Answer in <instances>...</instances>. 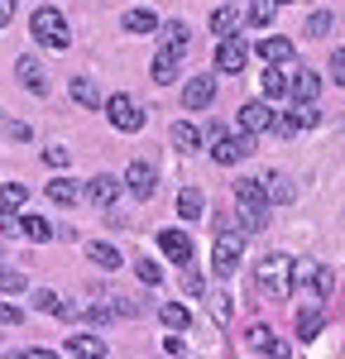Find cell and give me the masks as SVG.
<instances>
[{"label":"cell","instance_id":"1","mask_svg":"<svg viewBox=\"0 0 345 359\" xmlns=\"http://www.w3.org/2000/svg\"><path fill=\"white\" fill-rule=\"evenodd\" d=\"M297 264L288 259V254H269L264 264L255 269L259 287H264V297H273V302H288L292 297V287H297V273H292Z\"/></svg>","mask_w":345,"mask_h":359},{"label":"cell","instance_id":"2","mask_svg":"<svg viewBox=\"0 0 345 359\" xmlns=\"http://www.w3.org/2000/svg\"><path fill=\"white\" fill-rule=\"evenodd\" d=\"M29 34L39 39V48H53V53H62V48L72 43V39H67V20H62V10H53V5H39V10H34Z\"/></svg>","mask_w":345,"mask_h":359},{"label":"cell","instance_id":"3","mask_svg":"<svg viewBox=\"0 0 345 359\" xmlns=\"http://www.w3.org/2000/svg\"><path fill=\"white\" fill-rule=\"evenodd\" d=\"M240 254H245V230H221L211 240V273L230 278L240 269Z\"/></svg>","mask_w":345,"mask_h":359},{"label":"cell","instance_id":"4","mask_svg":"<svg viewBox=\"0 0 345 359\" xmlns=\"http://www.w3.org/2000/svg\"><path fill=\"white\" fill-rule=\"evenodd\" d=\"M106 115H111V125L120 130V135H135V130H144V111L135 96H125V91H115V96H106Z\"/></svg>","mask_w":345,"mask_h":359},{"label":"cell","instance_id":"5","mask_svg":"<svg viewBox=\"0 0 345 359\" xmlns=\"http://www.w3.org/2000/svg\"><path fill=\"white\" fill-rule=\"evenodd\" d=\"M125 187H130V192L140 196H154V187H158V168L149 163V158H135V163L125 168Z\"/></svg>","mask_w":345,"mask_h":359},{"label":"cell","instance_id":"6","mask_svg":"<svg viewBox=\"0 0 345 359\" xmlns=\"http://www.w3.org/2000/svg\"><path fill=\"white\" fill-rule=\"evenodd\" d=\"M15 77L25 82V91H34V96H48V72H43V62L39 57H15Z\"/></svg>","mask_w":345,"mask_h":359},{"label":"cell","instance_id":"7","mask_svg":"<svg viewBox=\"0 0 345 359\" xmlns=\"http://www.w3.org/2000/svg\"><path fill=\"white\" fill-rule=\"evenodd\" d=\"M211 101H216V82H211V77H187L182 106H187V111H211Z\"/></svg>","mask_w":345,"mask_h":359},{"label":"cell","instance_id":"8","mask_svg":"<svg viewBox=\"0 0 345 359\" xmlns=\"http://www.w3.org/2000/svg\"><path fill=\"white\" fill-rule=\"evenodd\" d=\"M211 154H216V163H240V158H245V154H255V135H250V130H245V135L240 139H216V144H211Z\"/></svg>","mask_w":345,"mask_h":359},{"label":"cell","instance_id":"9","mask_svg":"<svg viewBox=\"0 0 345 359\" xmlns=\"http://www.w3.org/2000/svg\"><path fill=\"white\" fill-rule=\"evenodd\" d=\"M82 192H86V201H91V206H115V196H120V177H111V172H96Z\"/></svg>","mask_w":345,"mask_h":359},{"label":"cell","instance_id":"10","mask_svg":"<svg viewBox=\"0 0 345 359\" xmlns=\"http://www.w3.org/2000/svg\"><path fill=\"white\" fill-rule=\"evenodd\" d=\"M240 29H245V10H235V5L211 10V34H216V39H235Z\"/></svg>","mask_w":345,"mask_h":359},{"label":"cell","instance_id":"11","mask_svg":"<svg viewBox=\"0 0 345 359\" xmlns=\"http://www.w3.org/2000/svg\"><path fill=\"white\" fill-rule=\"evenodd\" d=\"M158 249L168 254L172 264H192V240H187V230H163V235H158Z\"/></svg>","mask_w":345,"mask_h":359},{"label":"cell","instance_id":"12","mask_svg":"<svg viewBox=\"0 0 345 359\" xmlns=\"http://www.w3.org/2000/svg\"><path fill=\"white\" fill-rule=\"evenodd\" d=\"M245 62H250L245 43H240V39H221V48H216V67H221V72H245Z\"/></svg>","mask_w":345,"mask_h":359},{"label":"cell","instance_id":"13","mask_svg":"<svg viewBox=\"0 0 345 359\" xmlns=\"http://www.w3.org/2000/svg\"><path fill=\"white\" fill-rule=\"evenodd\" d=\"M269 120H273L269 101H245V106H240V130H250V135L269 130Z\"/></svg>","mask_w":345,"mask_h":359},{"label":"cell","instance_id":"14","mask_svg":"<svg viewBox=\"0 0 345 359\" xmlns=\"http://www.w3.org/2000/svg\"><path fill=\"white\" fill-rule=\"evenodd\" d=\"M259 82H264V96H269V101H288V91H292V77L283 72V62H273Z\"/></svg>","mask_w":345,"mask_h":359},{"label":"cell","instance_id":"15","mask_svg":"<svg viewBox=\"0 0 345 359\" xmlns=\"http://www.w3.org/2000/svg\"><path fill=\"white\" fill-rule=\"evenodd\" d=\"M29 201V187L25 182H0V216H20Z\"/></svg>","mask_w":345,"mask_h":359},{"label":"cell","instance_id":"16","mask_svg":"<svg viewBox=\"0 0 345 359\" xmlns=\"http://www.w3.org/2000/svg\"><path fill=\"white\" fill-rule=\"evenodd\" d=\"M292 96H297V101H316V96H321V72L297 67V72H292Z\"/></svg>","mask_w":345,"mask_h":359},{"label":"cell","instance_id":"17","mask_svg":"<svg viewBox=\"0 0 345 359\" xmlns=\"http://www.w3.org/2000/svg\"><path fill=\"white\" fill-rule=\"evenodd\" d=\"M15 230H20L25 240H34V245H48V240L58 235V230L43 221V216H25V211H20V225H15Z\"/></svg>","mask_w":345,"mask_h":359},{"label":"cell","instance_id":"18","mask_svg":"<svg viewBox=\"0 0 345 359\" xmlns=\"http://www.w3.org/2000/svg\"><path fill=\"white\" fill-rule=\"evenodd\" d=\"M34 306H39L43 316H58V321H67V316H72V306H67V297H58L53 287H39V292H34Z\"/></svg>","mask_w":345,"mask_h":359},{"label":"cell","instance_id":"19","mask_svg":"<svg viewBox=\"0 0 345 359\" xmlns=\"http://www.w3.org/2000/svg\"><path fill=\"white\" fill-rule=\"evenodd\" d=\"M326 326V306H302L297 311V340H316Z\"/></svg>","mask_w":345,"mask_h":359},{"label":"cell","instance_id":"20","mask_svg":"<svg viewBox=\"0 0 345 359\" xmlns=\"http://www.w3.org/2000/svg\"><path fill=\"white\" fill-rule=\"evenodd\" d=\"M278 5H283V0H250L245 25H250V29H269V25H273V15H278Z\"/></svg>","mask_w":345,"mask_h":359},{"label":"cell","instance_id":"21","mask_svg":"<svg viewBox=\"0 0 345 359\" xmlns=\"http://www.w3.org/2000/svg\"><path fill=\"white\" fill-rule=\"evenodd\" d=\"M72 359H101L106 355V345H101V335H72L67 345H62Z\"/></svg>","mask_w":345,"mask_h":359},{"label":"cell","instance_id":"22","mask_svg":"<svg viewBox=\"0 0 345 359\" xmlns=\"http://www.w3.org/2000/svg\"><path fill=\"white\" fill-rule=\"evenodd\" d=\"M302 278L312 283V292L321 297V302H326V297L336 292V273H331V269H316V264H302Z\"/></svg>","mask_w":345,"mask_h":359},{"label":"cell","instance_id":"23","mask_svg":"<svg viewBox=\"0 0 345 359\" xmlns=\"http://www.w3.org/2000/svg\"><path fill=\"white\" fill-rule=\"evenodd\" d=\"M72 101H77V106H86V111L106 106V101H101V86L91 82V77H72Z\"/></svg>","mask_w":345,"mask_h":359},{"label":"cell","instance_id":"24","mask_svg":"<svg viewBox=\"0 0 345 359\" xmlns=\"http://www.w3.org/2000/svg\"><path fill=\"white\" fill-rule=\"evenodd\" d=\"M177 67H182V53H177V48H163V53L154 57V82L168 86L172 77H177Z\"/></svg>","mask_w":345,"mask_h":359},{"label":"cell","instance_id":"25","mask_svg":"<svg viewBox=\"0 0 345 359\" xmlns=\"http://www.w3.org/2000/svg\"><path fill=\"white\" fill-rule=\"evenodd\" d=\"M264 196H269L273 206H288L297 192H292V182H288L283 172H269V177H264Z\"/></svg>","mask_w":345,"mask_h":359},{"label":"cell","instance_id":"26","mask_svg":"<svg viewBox=\"0 0 345 359\" xmlns=\"http://www.w3.org/2000/svg\"><path fill=\"white\" fill-rule=\"evenodd\" d=\"M86 259H91L96 269H120V249L106 245V240H91V245H86Z\"/></svg>","mask_w":345,"mask_h":359},{"label":"cell","instance_id":"27","mask_svg":"<svg viewBox=\"0 0 345 359\" xmlns=\"http://www.w3.org/2000/svg\"><path fill=\"white\" fill-rule=\"evenodd\" d=\"M259 57L264 62H292V39H259Z\"/></svg>","mask_w":345,"mask_h":359},{"label":"cell","instance_id":"28","mask_svg":"<svg viewBox=\"0 0 345 359\" xmlns=\"http://www.w3.org/2000/svg\"><path fill=\"white\" fill-rule=\"evenodd\" d=\"M77 196H82V187H77L72 177H62V172H58L53 182H48V201H58V206H72Z\"/></svg>","mask_w":345,"mask_h":359},{"label":"cell","instance_id":"29","mask_svg":"<svg viewBox=\"0 0 345 359\" xmlns=\"http://www.w3.org/2000/svg\"><path fill=\"white\" fill-rule=\"evenodd\" d=\"M158 321H163L168 331H187V326H192V311L182 302H168V306H158Z\"/></svg>","mask_w":345,"mask_h":359},{"label":"cell","instance_id":"30","mask_svg":"<svg viewBox=\"0 0 345 359\" xmlns=\"http://www.w3.org/2000/svg\"><path fill=\"white\" fill-rule=\"evenodd\" d=\"M172 144H177L182 154H197V149H201V130H197V125H187V120H177V125H172Z\"/></svg>","mask_w":345,"mask_h":359},{"label":"cell","instance_id":"31","mask_svg":"<svg viewBox=\"0 0 345 359\" xmlns=\"http://www.w3.org/2000/svg\"><path fill=\"white\" fill-rule=\"evenodd\" d=\"M187 43H192V29L182 25V20H168V25H163V48H177V53H187Z\"/></svg>","mask_w":345,"mask_h":359},{"label":"cell","instance_id":"32","mask_svg":"<svg viewBox=\"0 0 345 359\" xmlns=\"http://www.w3.org/2000/svg\"><path fill=\"white\" fill-rule=\"evenodd\" d=\"M235 201H240V206H264V201H269V196H264V182L240 177V182H235Z\"/></svg>","mask_w":345,"mask_h":359},{"label":"cell","instance_id":"33","mask_svg":"<svg viewBox=\"0 0 345 359\" xmlns=\"http://www.w3.org/2000/svg\"><path fill=\"white\" fill-rule=\"evenodd\" d=\"M120 25H125V34H154V29H158V20H154L149 10H130Z\"/></svg>","mask_w":345,"mask_h":359},{"label":"cell","instance_id":"34","mask_svg":"<svg viewBox=\"0 0 345 359\" xmlns=\"http://www.w3.org/2000/svg\"><path fill=\"white\" fill-rule=\"evenodd\" d=\"M273 331L269 326H250V355H273Z\"/></svg>","mask_w":345,"mask_h":359},{"label":"cell","instance_id":"35","mask_svg":"<svg viewBox=\"0 0 345 359\" xmlns=\"http://www.w3.org/2000/svg\"><path fill=\"white\" fill-rule=\"evenodd\" d=\"M201 211H206L201 192H182V196H177V216H182V221H197Z\"/></svg>","mask_w":345,"mask_h":359},{"label":"cell","instance_id":"36","mask_svg":"<svg viewBox=\"0 0 345 359\" xmlns=\"http://www.w3.org/2000/svg\"><path fill=\"white\" fill-rule=\"evenodd\" d=\"M331 25H336V20H331V10H316L312 20L302 25V34H307V39H326V34H331Z\"/></svg>","mask_w":345,"mask_h":359},{"label":"cell","instance_id":"37","mask_svg":"<svg viewBox=\"0 0 345 359\" xmlns=\"http://www.w3.org/2000/svg\"><path fill=\"white\" fill-rule=\"evenodd\" d=\"M25 287H29L25 269H10V264L0 269V292H25Z\"/></svg>","mask_w":345,"mask_h":359},{"label":"cell","instance_id":"38","mask_svg":"<svg viewBox=\"0 0 345 359\" xmlns=\"http://www.w3.org/2000/svg\"><path fill=\"white\" fill-rule=\"evenodd\" d=\"M269 130H273L278 139H292L302 125H297V115H273V120H269Z\"/></svg>","mask_w":345,"mask_h":359},{"label":"cell","instance_id":"39","mask_svg":"<svg viewBox=\"0 0 345 359\" xmlns=\"http://www.w3.org/2000/svg\"><path fill=\"white\" fill-rule=\"evenodd\" d=\"M43 163L53 168V172H62V168L72 163V154H67V149H62V144H48V149H43Z\"/></svg>","mask_w":345,"mask_h":359},{"label":"cell","instance_id":"40","mask_svg":"<svg viewBox=\"0 0 345 359\" xmlns=\"http://www.w3.org/2000/svg\"><path fill=\"white\" fill-rule=\"evenodd\" d=\"M264 221H269V216H264V206H240V225H245L250 235H255V230H264Z\"/></svg>","mask_w":345,"mask_h":359},{"label":"cell","instance_id":"41","mask_svg":"<svg viewBox=\"0 0 345 359\" xmlns=\"http://www.w3.org/2000/svg\"><path fill=\"white\" fill-rule=\"evenodd\" d=\"M0 135L15 139V144H25V139H29V125H25V120H5V115H0Z\"/></svg>","mask_w":345,"mask_h":359},{"label":"cell","instance_id":"42","mask_svg":"<svg viewBox=\"0 0 345 359\" xmlns=\"http://www.w3.org/2000/svg\"><path fill=\"white\" fill-rule=\"evenodd\" d=\"M135 273H140L149 287H158V283H163V269H158L154 259H140V264H135Z\"/></svg>","mask_w":345,"mask_h":359},{"label":"cell","instance_id":"43","mask_svg":"<svg viewBox=\"0 0 345 359\" xmlns=\"http://www.w3.org/2000/svg\"><path fill=\"white\" fill-rule=\"evenodd\" d=\"M297 125H302V130H312V125H321V111H316L312 101H302V106H297Z\"/></svg>","mask_w":345,"mask_h":359},{"label":"cell","instance_id":"44","mask_svg":"<svg viewBox=\"0 0 345 359\" xmlns=\"http://www.w3.org/2000/svg\"><path fill=\"white\" fill-rule=\"evenodd\" d=\"M331 82L345 86V48H336V53H331Z\"/></svg>","mask_w":345,"mask_h":359},{"label":"cell","instance_id":"45","mask_svg":"<svg viewBox=\"0 0 345 359\" xmlns=\"http://www.w3.org/2000/svg\"><path fill=\"white\" fill-rule=\"evenodd\" d=\"M163 355H187V340H182L177 331H168L163 335Z\"/></svg>","mask_w":345,"mask_h":359},{"label":"cell","instance_id":"46","mask_svg":"<svg viewBox=\"0 0 345 359\" xmlns=\"http://www.w3.org/2000/svg\"><path fill=\"white\" fill-rule=\"evenodd\" d=\"M111 316H115V311H106V306H86V321H91V326H106Z\"/></svg>","mask_w":345,"mask_h":359},{"label":"cell","instance_id":"47","mask_svg":"<svg viewBox=\"0 0 345 359\" xmlns=\"http://www.w3.org/2000/svg\"><path fill=\"white\" fill-rule=\"evenodd\" d=\"M0 326H20V306H5V302H0Z\"/></svg>","mask_w":345,"mask_h":359},{"label":"cell","instance_id":"48","mask_svg":"<svg viewBox=\"0 0 345 359\" xmlns=\"http://www.w3.org/2000/svg\"><path fill=\"white\" fill-rule=\"evenodd\" d=\"M201 139H206V144H216V139H226V130H221V125H216V120H211V125H206V130H201Z\"/></svg>","mask_w":345,"mask_h":359},{"label":"cell","instance_id":"49","mask_svg":"<svg viewBox=\"0 0 345 359\" xmlns=\"http://www.w3.org/2000/svg\"><path fill=\"white\" fill-rule=\"evenodd\" d=\"M10 20H15V0H0V29L10 25Z\"/></svg>","mask_w":345,"mask_h":359}]
</instances>
